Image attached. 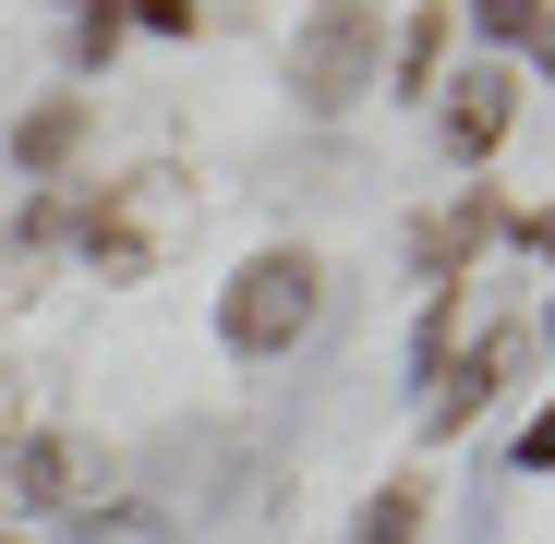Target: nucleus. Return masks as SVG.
<instances>
[{"label": "nucleus", "mask_w": 555, "mask_h": 544, "mask_svg": "<svg viewBox=\"0 0 555 544\" xmlns=\"http://www.w3.org/2000/svg\"><path fill=\"white\" fill-rule=\"evenodd\" d=\"M435 61H447V13H423V25L399 37V98H423V85H435Z\"/></svg>", "instance_id": "f8f14e48"}, {"label": "nucleus", "mask_w": 555, "mask_h": 544, "mask_svg": "<svg viewBox=\"0 0 555 544\" xmlns=\"http://www.w3.org/2000/svg\"><path fill=\"white\" fill-rule=\"evenodd\" d=\"M519 472H555V412H531V435H519Z\"/></svg>", "instance_id": "dca6fc26"}, {"label": "nucleus", "mask_w": 555, "mask_h": 544, "mask_svg": "<svg viewBox=\"0 0 555 544\" xmlns=\"http://www.w3.org/2000/svg\"><path fill=\"white\" fill-rule=\"evenodd\" d=\"M314 303H326V266H314L302 242H266L242 279H230V303H218V339L266 363V351H291V339L314 327Z\"/></svg>", "instance_id": "f257e3e1"}, {"label": "nucleus", "mask_w": 555, "mask_h": 544, "mask_svg": "<svg viewBox=\"0 0 555 544\" xmlns=\"http://www.w3.org/2000/svg\"><path fill=\"white\" fill-rule=\"evenodd\" d=\"M519 363H531V339H519V327H495L483 351H447V376H435V400H423V435H459V423H472V412L519 376Z\"/></svg>", "instance_id": "7ed1b4c3"}, {"label": "nucleus", "mask_w": 555, "mask_h": 544, "mask_svg": "<svg viewBox=\"0 0 555 544\" xmlns=\"http://www.w3.org/2000/svg\"><path fill=\"white\" fill-rule=\"evenodd\" d=\"M85 254H98L109 279H133V266H145V230H133L121 206H85Z\"/></svg>", "instance_id": "9d476101"}, {"label": "nucleus", "mask_w": 555, "mask_h": 544, "mask_svg": "<svg viewBox=\"0 0 555 544\" xmlns=\"http://www.w3.org/2000/svg\"><path fill=\"white\" fill-rule=\"evenodd\" d=\"M362 85H375V13H362V0H326L291 37V98L302 110H350Z\"/></svg>", "instance_id": "f03ea898"}, {"label": "nucleus", "mask_w": 555, "mask_h": 544, "mask_svg": "<svg viewBox=\"0 0 555 544\" xmlns=\"http://www.w3.org/2000/svg\"><path fill=\"white\" fill-rule=\"evenodd\" d=\"M0 472H13V496H25V508H73V484H85V447H73V435H37V423H25Z\"/></svg>", "instance_id": "423d86ee"}, {"label": "nucleus", "mask_w": 555, "mask_h": 544, "mask_svg": "<svg viewBox=\"0 0 555 544\" xmlns=\"http://www.w3.org/2000/svg\"><path fill=\"white\" fill-rule=\"evenodd\" d=\"M543 327H555V315H543Z\"/></svg>", "instance_id": "aec40b11"}, {"label": "nucleus", "mask_w": 555, "mask_h": 544, "mask_svg": "<svg viewBox=\"0 0 555 544\" xmlns=\"http://www.w3.org/2000/svg\"><path fill=\"white\" fill-rule=\"evenodd\" d=\"M0 544H13V532H0Z\"/></svg>", "instance_id": "6ab92c4d"}, {"label": "nucleus", "mask_w": 555, "mask_h": 544, "mask_svg": "<svg viewBox=\"0 0 555 544\" xmlns=\"http://www.w3.org/2000/svg\"><path fill=\"white\" fill-rule=\"evenodd\" d=\"M61 544H181V520L145 496H109V508H61Z\"/></svg>", "instance_id": "0eeeda50"}, {"label": "nucleus", "mask_w": 555, "mask_h": 544, "mask_svg": "<svg viewBox=\"0 0 555 544\" xmlns=\"http://www.w3.org/2000/svg\"><path fill=\"white\" fill-rule=\"evenodd\" d=\"M519 242H531V254L555 266V206H543V218H519Z\"/></svg>", "instance_id": "f3484780"}, {"label": "nucleus", "mask_w": 555, "mask_h": 544, "mask_svg": "<svg viewBox=\"0 0 555 544\" xmlns=\"http://www.w3.org/2000/svg\"><path fill=\"white\" fill-rule=\"evenodd\" d=\"M73 146H85V98H49V110H25V134H13V157H25L37 181H49Z\"/></svg>", "instance_id": "6e6552de"}, {"label": "nucleus", "mask_w": 555, "mask_h": 544, "mask_svg": "<svg viewBox=\"0 0 555 544\" xmlns=\"http://www.w3.org/2000/svg\"><path fill=\"white\" fill-rule=\"evenodd\" d=\"M472 25H483V37H531V25H543V0H472Z\"/></svg>", "instance_id": "ddd939ff"}, {"label": "nucleus", "mask_w": 555, "mask_h": 544, "mask_svg": "<svg viewBox=\"0 0 555 544\" xmlns=\"http://www.w3.org/2000/svg\"><path fill=\"white\" fill-rule=\"evenodd\" d=\"M495 230H507V206H495V194H459V206H435V218L411 230V266H423L435 291H459V266H472Z\"/></svg>", "instance_id": "20e7f679"}, {"label": "nucleus", "mask_w": 555, "mask_h": 544, "mask_svg": "<svg viewBox=\"0 0 555 544\" xmlns=\"http://www.w3.org/2000/svg\"><path fill=\"white\" fill-rule=\"evenodd\" d=\"M507 110H519V85L483 61V73H459L447 85V157H495L507 146Z\"/></svg>", "instance_id": "39448f33"}, {"label": "nucleus", "mask_w": 555, "mask_h": 544, "mask_svg": "<svg viewBox=\"0 0 555 544\" xmlns=\"http://www.w3.org/2000/svg\"><path fill=\"white\" fill-rule=\"evenodd\" d=\"M133 25H157V37H194V25H206V0H133Z\"/></svg>", "instance_id": "4468645a"}, {"label": "nucleus", "mask_w": 555, "mask_h": 544, "mask_svg": "<svg viewBox=\"0 0 555 544\" xmlns=\"http://www.w3.org/2000/svg\"><path fill=\"white\" fill-rule=\"evenodd\" d=\"M531 49H543V73H555V13H543V25H531Z\"/></svg>", "instance_id": "a211bd4d"}, {"label": "nucleus", "mask_w": 555, "mask_h": 544, "mask_svg": "<svg viewBox=\"0 0 555 544\" xmlns=\"http://www.w3.org/2000/svg\"><path fill=\"white\" fill-rule=\"evenodd\" d=\"M447 339H459V291H423V327H411V376L423 388L447 376Z\"/></svg>", "instance_id": "9b49d317"}, {"label": "nucleus", "mask_w": 555, "mask_h": 544, "mask_svg": "<svg viewBox=\"0 0 555 544\" xmlns=\"http://www.w3.org/2000/svg\"><path fill=\"white\" fill-rule=\"evenodd\" d=\"M350 544H423V484H387L375 508L350 520Z\"/></svg>", "instance_id": "1a4fd4ad"}, {"label": "nucleus", "mask_w": 555, "mask_h": 544, "mask_svg": "<svg viewBox=\"0 0 555 544\" xmlns=\"http://www.w3.org/2000/svg\"><path fill=\"white\" fill-rule=\"evenodd\" d=\"M13 435H25V376L0 363V460H13Z\"/></svg>", "instance_id": "2eb2a0df"}]
</instances>
